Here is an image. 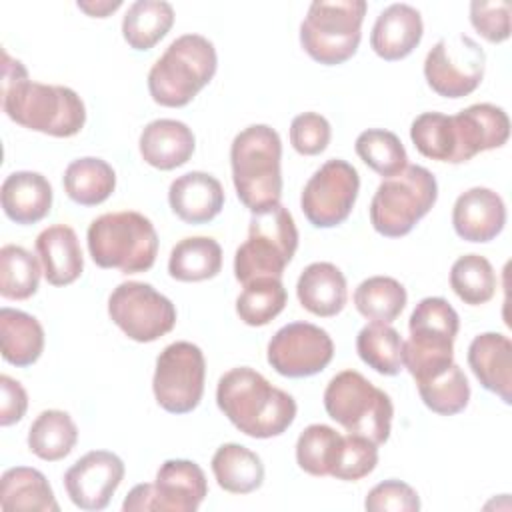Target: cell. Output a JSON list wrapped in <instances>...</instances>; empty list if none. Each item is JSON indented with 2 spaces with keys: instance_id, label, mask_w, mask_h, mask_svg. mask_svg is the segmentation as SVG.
<instances>
[{
  "instance_id": "obj_1",
  "label": "cell",
  "mask_w": 512,
  "mask_h": 512,
  "mask_svg": "<svg viewBox=\"0 0 512 512\" xmlns=\"http://www.w3.org/2000/svg\"><path fill=\"white\" fill-rule=\"evenodd\" d=\"M2 110L34 132L54 138L76 136L86 124V106L68 86L34 82L20 60L2 50Z\"/></svg>"
},
{
  "instance_id": "obj_2",
  "label": "cell",
  "mask_w": 512,
  "mask_h": 512,
  "mask_svg": "<svg viewBox=\"0 0 512 512\" xmlns=\"http://www.w3.org/2000/svg\"><path fill=\"white\" fill-rule=\"evenodd\" d=\"M216 404L242 434L258 440L284 434L298 410L288 392L248 366L232 368L218 380Z\"/></svg>"
},
{
  "instance_id": "obj_3",
  "label": "cell",
  "mask_w": 512,
  "mask_h": 512,
  "mask_svg": "<svg viewBox=\"0 0 512 512\" xmlns=\"http://www.w3.org/2000/svg\"><path fill=\"white\" fill-rule=\"evenodd\" d=\"M282 142L268 124L240 130L230 146L232 182L238 200L254 214L280 204Z\"/></svg>"
},
{
  "instance_id": "obj_4",
  "label": "cell",
  "mask_w": 512,
  "mask_h": 512,
  "mask_svg": "<svg viewBox=\"0 0 512 512\" xmlns=\"http://www.w3.org/2000/svg\"><path fill=\"white\" fill-rule=\"evenodd\" d=\"M216 68L214 44L202 34H182L150 68L148 92L160 106L182 108L210 84Z\"/></svg>"
},
{
  "instance_id": "obj_5",
  "label": "cell",
  "mask_w": 512,
  "mask_h": 512,
  "mask_svg": "<svg viewBox=\"0 0 512 512\" xmlns=\"http://www.w3.org/2000/svg\"><path fill=\"white\" fill-rule=\"evenodd\" d=\"M88 252L96 266L122 274L146 272L158 254V234L150 218L134 210L108 212L94 218L86 232Z\"/></svg>"
},
{
  "instance_id": "obj_6",
  "label": "cell",
  "mask_w": 512,
  "mask_h": 512,
  "mask_svg": "<svg viewBox=\"0 0 512 512\" xmlns=\"http://www.w3.org/2000/svg\"><path fill=\"white\" fill-rule=\"evenodd\" d=\"M460 328L458 312L440 296L422 298L410 314V338L404 342V368L418 382L438 376L454 362V340Z\"/></svg>"
},
{
  "instance_id": "obj_7",
  "label": "cell",
  "mask_w": 512,
  "mask_h": 512,
  "mask_svg": "<svg viewBox=\"0 0 512 512\" xmlns=\"http://www.w3.org/2000/svg\"><path fill=\"white\" fill-rule=\"evenodd\" d=\"M326 414L346 432L360 434L376 446L390 438L394 406L390 396L356 370L338 372L324 390Z\"/></svg>"
},
{
  "instance_id": "obj_8",
  "label": "cell",
  "mask_w": 512,
  "mask_h": 512,
  "mask_svg": "<svg viewBox=\"0 0 512 512\" xmlns=\"http://www.w3.org/2000/svg\"><path fill=\"white\" fill-rule=\"evenodd\" d=\"M298 248V230L282 204L254 212L248 238L234 254V276L248 284L256 278H282Z\"/></svg>"
},
{
  "instance_id": "obj_9",
  "label": "cell",
  "mask_w": 512,
  "mask_h": 512,
  "mask_svg": "<svg viewBox=\"0 0 512 512\" xmlns=\"http://www.w3.org/2000/svg\"><path fill=\"white\" fill-rule=\"evenodd\" d=\"M438 200L436 176L424 166H406L384 178L370 202V224L386 238H400L432 210Z\"/></svg>"
},
{
  "instance_id": "obj_10",
  "label": "cell",
  "mask_w": 512,
  "mask_h": 512,
  "mask_svg": "<svg viewBox=\"0 0 512 512\" xmlns=\"http://www.w3.org/2000/svg\"><path fill=\"white\" fill-rule=\"evenodd\" d=\"M364 0H314L300 24V44L318 64L336 66L350 60L362 38Z\"/></svg>"
},
{
  "instance_id": "obj_11",
  "label": "cell",
  "mask_w": 512,
  "mask_h": 512,
  "mask_svg": "<svg viewBox=\"0 0 512 512\" xmlns=\"http://www.w3.org/2000/svg\"><path fill=\"white\" fill-rule=\"evenodd\" d=\"M208 494L204 470L186 458L160 464L156 482L134 486L122 502L124 512H196Z\"/></svg>"
},
{
  "instance_id": "obj_12",
  "label": "cell",
  "mask_w": 512,
  "mask_h": 512,
  "mask_svg": "<svg viewBox=\"0 0 512 512\" xmlns=\"http://www.w3.org/2000/svg\"><path fill=\"white\" fill-rule=\"evenodd\" d=\"M204 380L206 360L202 350L186 340L172 342L156 358L154 398L170 414H188L202 400Z\"/></svg>"
},
{
  "instance_id": "obj_13",
  "label": "cell",
  "mask_w": 512,
  "mask_h": 512,
  "mask_svg": "<svg viewBox=\"0 0 512 512\" xmlns=\"http://www.w3.org/2000/svg\"><path fill=\"white\" fill-rule=\"evenodd\" d=\"M110 320L134 342H154L176 324V306L152 284L128 280L108 298Z\"/></svg>"
},
{
  "instance_id": "obj_14",
  "label": "cell",
  "mask_w": 512,
  "mask_h": 512,
  "mask_svg": "<svg viewBox=\"0 0 512 512\" xmlns=\"http://www.w3.org/2000/svg\"><path fill=\"white\" fill-rule=\"evenodd\" d=\"M486 54L468 34L440 38L424 58L426 84L442 98H464L484 78Z\"/></svg>"
},
{
  "instance_id": "obj_15",
  "label": "cell",
  "mask_w": 512,
  "mask_h": 512,
  "mask_svg": "<svg viewBox=\"0 0 512 512\" xmlns=\"http://www.w3.org/2000/svg\"><path fill=\"white\" fill-rule=\"evenodd\" d=\"M358 192V170L346 160L332 158L306 182L300 196V208L314 228H334L350 216Z\"/></svg>"
},
{
  "instance_id": "obj_16",
  "label": "cell",
  "mask_w": 512,
  "mask_h": 512,
  "mask_svg": "<svg viewBox=\"0 0 512 512\" xmlns=\"http://www.w3.org/2000/svg\"><path fill=\"white\" fill-rule=\"evenodd\" d=\"M334 356L330 334L310 322H290L268 342V364L286 378H308L322 372Z\"/></svg>"
},
{
  "instance_id": "obj_17",
  "label": "cell",
  "mask_w": 512,
  "mask_h": 512,
  "mask_svg": "<svg viewBox=\"0 0 512 512\" xmlns=\"http://www.w3.org/2000/svg\"><path fill=\"white\" fill-rule=\"evenodd\" d=\"M126 468L118 454L92 450L78 458L64 472V488L72 504L80 510H104L124 480Z\"/></svg>"
},
{
  "instance_id": "obj_18",
  "label": "cell",
  "mask_w": 512,
  "mask_h": 512,
  "mask_svg": "<svg viewBox=\"0 0 512 512\" xmlns=\"http://www.w3.org/2000/svg\"><path fill=\"white\" fill-rule=\"evenodd\" d=\"M452 130L454 164H462L480 152L504 146L510 136V120L504 108L480 102L454 114Z\"/></svg>"
},
{
  "instance_id": "obj_19",
  "label": "cell",
  "mask_w": 512,
  "mask_h": 512,
  "mask_svg": "<svg viewBox=\"0 0 512 512\" xmlns=\"http://www.w3.org/2000/svg\"><path fill=\"white\" fill-rule=\"evenodd\" d=\"M506 224V204L490 188L474 186L462 192L452 208L454 232L466 242H490Z\"/></svg>"
},
{
  "instance_id": "obj_20",
  "label": "cell",
  "mask_w": 512,
  "mask_h": 512,
  "mask_svg": "<svg viewBox=\"0 0 512 512\" xmlns=\"http://www.w3.org/2000/svg\"><path fill=\"white\" fill-rule=\"evenodd\" d=\"M468 366L482 388L512 402V342L500 332H482L468 346Z\"/></svg>"
},
{
  "instance_id": "obj_21",
  "label": "cell",
  "mask_w": 512,
  "mask_h": 512,
  "mask_svg": "<svg viewBox=\"0 0 512 512\" xmlns=\"http://www.w3.org/2000/svg\"><path fill=\"white\" fill-rule=\"evenodd\" d=\"M168 204L172 212L186 224H206L224 208V190L218 178L208 172L192 170L168 188Z\"/></svg>"
},
{
  "instance_id": "obj_22",
  "label": "cell",
  "mask_w": 512,
  "mask_h": 512,
  "mask_svg": "<svg viewBox=\"0 0 512 512\" xmlns=\"http://www.w3.org/2000/svg\"><path fill=\"white\" fill-rule=\"evenodd\" d=\"M424 34L420 12L410 4H390L384 8L370 34V46L386 62H396L414 52Z\"/></svg>"
},
{
  "instance_id": "obj_23",
  "label": "cell",
  "mask_w": 512,
  "mask_h": 512,
  "mask_svg": "<svg viewBox=\"0 0 512 512\" xmlns=\"http://www.w3.org/2000/svg\"><path fill=\"white\" fill-rule=\"evenodd\" d=\"M140 156L146 164L158 170H174L184 166L196 148L192 130L172 118H158L144 126L138 140Z\"/></svg>"
},
{
  "instance_id": "obj_24",
  "label": "cell",
  "mask_w": 512,
  "mask_h": 512,
  "mask_svg": "<svg viewBox=\"0 0 512 512\" xmlns=\"http://www.w3.org/2000/svg\"><path fill=\"white\" fill-rule=\"evenodd\" d=\"M52 186L46 176L32 170H18L6 176L0 188L4 214L22 226L36 224L50 214Z\"/></svg>"
},
{
  "instance_id": "obj_25",
  "label": "cell",
  "mask_w": 512,
  "mask_h": 512,
  "mask_svg": "<svg viewBox=\"0 0 512 512\" xmlns=\"http://www.w3.org/2000/svg\"><path fill=\"white\" fill-rule=\"evenodd\" d=\"M36 252L44 278L52 286H68L76 282L84 270V256L74 228L54 224L44 228L36 238Z\"/></svg>"
},
{
  "instance_id": "obj_26",
  "label": "cell",
  "mask_w": 512,
  "mask_h": 512,
  "mask_svg": "<svg viewBox=\"0 0 512 512\" xmlns=\"http://www.w3.org/2000/svg\"><path fill=\"white\" fill-rule=\"evenodd\" d=\"M296 296L304 310L320 318L340 314L348 300V286L342 270L332 262L308 264L298 282Z\"/></svg>"
},
{
  "instance_id": "obj_27",
  "label": "cell",
  "mask_w": 512,
  "mask_h": 512,
  "mask_svg": "<svg viewBox=\"0 0 512 512\" xmlns=\"http://www.w3.org/2000/svg\"><path fill=\"white\" fill-rule=\"evenodd\" d=\"M2 358L18 368L32 366L44 352V328L28 312L0 308Z\"/></svg>"
},
{
  "instance_id": "obj_28",
  "label": "cell",
  "mask_w": 512,
  "mask_h": 512,
  "mask_svg": "<svg viewBox=\"0 0 512 512\" xmlns=\"http://www.w3.org/2000/svg\"><path fill=\"white\" fill-rule=\"evenodd\" d=\"M0 508L4 512H58L60 506L46 476L30 466L8 468L0 478Z\"/></svg>"
},
{
  "instance_id": "obj_29",
  "label": "cell",
  "mask_w": 512,
  "mask_h": 512,
  "mask_svg": "<svg viewBox=\"0 0 512 512\" xmlns=\"http://www.w3.org/2000/svg\"><path fill=\"white\" fill-rule=\"evenodd\" d=\"M212 474L218 486L230 494H250L264 482V464L250 448L228 442L212 456Z\"/></svg>"
},
{
  "instance_id": "obj_30",
  "label": "cell",
  "mask_w": 512,
  "mask_h": 512,
  "mask_svg": "<svg viewBox=\"0 0 512 512\" xmlns=\"http://www.w3.org/2000/svg\"><path fill=\"white\" fill-rule=\"evenodd\" d=\"M62 184L72 202L80 206H98L114 192L116 172L106 160L84 156L66 166Z\"/></svg>"
},
{
  "instance_id": "obj_31",
  "label": "cell",
  "mask_w": 512,
  "mask_h": 512,
  "mask_svg": "<svg viewBox=\"0 0 512 512\" xmlns=\"http://www.w3.org/2000/svg\"><path fill=\"white\" fill-rule=\"evenodd\" d=\"M222 270V248L210 236L182 238L170 252L168 274L178 282H202Z\"/></svg>"
},
{
  "instance_id": "obj_32",
  "label": "cell",
  "mask_w": 512,
  "mask_h": 512,
  "mask_svg": "<svg viewBox=\"0 0 512 512\" xmlns=\"http://www.w3.org/2000/svg\"><path fill=\"white\" fill-rule=\"evenodd\" d=\"M174 8L164 0H136L122 18V36L132 50H152L172 28Z\"/></svg>"
},
{
  "instance_id": "obj_33",
  "label": "cell",
  "mask_w": 512,
  "mask_h": 512,
  "mask_svg": "<svg viewBox=\"0 0 512 512\" xmlns=\"http://www.w3.org/2000/svg\"><path fill=\"white\" fill-rule=\"evenodd\" d=\"M78 442V428L64 410H42L28 430V448L46 462L66 458Z\"/></svg>"
},
{
  "instance_id": "obj_34",
  "label": "cell",
  "mask_w": 512,
  "mask_h": 512,
  "mask_svg": "<svg viewBox=\"0 0 512 512\" xmlns=\"http://www.w3.org/2000/svg\"><path fill=\"white\" fill-rule=\"evenodd\" d=\"M404 340L400 332L386 322H370L356 336L360 360L382 376H396L404 368Z\"/></svg>"
},
{
  "instance_id": "obj_35",
  "label": "cell",
  "mask_w": 512,
  "mask_h": 512,
  "mask_svg": "<svg viewBox=\"0 0 512 512\" xmlns=\"http://www.w3.org/2000/svg\"><path fill=\"white\" fill-rule=\"evenodd\" d=\"M406 300V288L392 276H370L354 290L356 310L372 322H394L402 314Z\"/></svg>"
},
{
  "instance_id": "obj_36",
  "label": "cell",
  "mask_w": 512,
  "mask_h": 512,
  "mask_svg": "<svg viewBox=\"0 0 512 512\" xmlns=\"http://www.w3.org/2000/svg\"><path fill=\"white\" fill-rule=\"evenodd\" d=\"M288 294L280 278H256L236 298V314L248 326L270 324L286 306Z\"/></svg>"
},
{
  "instance_id": "obj_37",
  "label": "cell",
  "mask_w": 512,
  "mask_h": 512,
  "mask_svg": "<svg viewBox=\"0 0 512 512\" xmlns=\"http://www.w3.org/2000/svg\"><path fill=\"white\" fill-rule=\"evenodd\" d=\"M496 286V272L488 258L480 254H464L450 268V288L464 304L480 306L490 302Z\"/></svg>"
},
{
  "instance_id": "obj_38",
  "label": "cell",
  "mask_w": 512,
  "mask_h": 512,
  "mask_svg": "<svg viewBox=\"0 0 512 512\" xmlns=\"http://www.w3.org/2000/svg\"><path fill=\"white\" fill-rule=\"evenodd\" d=\"M358 158L384 178L400 174L408 166V154L400 138L382 128H368L358 134L354 142Z\"/></svg>"
},
{
  "instance_id": "obj_39",
  "label": "cell",
  "mask_w": 512,
  "mask_h": 512,
  "mask_svg": "<svg viewBox=\"0 0 512 512\" xmlns=\"http://www.w3.org/2000/svg\"><path fill=\"white\" fill-rule=\"evenodd\" d=\"M40 262L26 248L6 244L0 250V294L8 300H26L38 292Z\"/></svg>"
},
{
  "instance_id": "obj_40",
  "label": "cell",
  "mask_w": 512,
  "mask_h": 512,
  "mask_svg": "<svg viewBox=\"0 0 512 512\" xmlns=\"http://www.w3.org/2000/svg\"><path fill=\"white\" fill-rule=\"evenodd\" d=\"M418 394L424 406L440 416H454L468 406L470 384L458 364H450L438 376L418 382Z\"/></svg>"
},
{
  "instance_id": "obj_41",
  "label": "cell",
  "mask_w": 512,
  "mask_h": 512,
  "mask_svg": "<svg viewBox=\"0 0 512 512\" xmlns=\"http://www.w3.org/2000/svg\"><path fill=\"white\" fill-rule=\"evenodd\" d=\"M342 434L326 424L306 426L296 440V462L310 476H330Z\"/></svg>"
},
{
  "instance_id": "obj_42",
  "label": "cell",
  "mask_w": 512,
  "mask_h": 512,
  "mask_svg": "<svg viewBox=\"0 0 512 512\" xmlns=\"http://www.w3.org/2000/svg\"><path fill=\"white\" fill-rule=\"evenodd\" d=\"M410 140L422 156L454 164L452 116L442 112H424L416 116L410 126Z\"/></svg>"
},
{
  "instance_id": "obj_43",
  "label": "cell",
  "mask_w": 512,
  "mask_h": 512,
  "mask_svg": "<svg viewBox=\"0 0 512 512\" xmlns=\"http://www.w3.org/2000/svg\"><path fill=\"white\" fill-rule=\"evenodd\" d=\"M378 464V446L360 436V434H346L342 436L340 450L332 468V474L336 480L356 482L366 478Z\"/></svg>"
},
{
  "instance_id": "obj_44",
  "label": "cell",
  "mask_w": 512,
  "mask_h": 512,
  "mask_svg": "<svg viewBox=\"0 0 512 512\" xmlns=\"http://www.w3.org/2000/svg\"><path fill=\"white\" fill-rule=\"evenodd\" d=\"M470 24L488 42L500 44L510 38V2L474 0L470 2Z\"/></svg>"
},
{
  "instance_id": "obj_45",
  "label": "cell",
  "mask_w": 512,
  "mask_h": 512,
  "mask_svg": "<svg viewBox=\"0 0 512 512\" xmlns=\"http://www.w3.org/2000/svg\"><path fill=\"white\" fill-rule=\"evenodd\" d=\"M330 122L318 112H302L290 124V144L302 156H316L330 144Z\"/></svg>"
},
{
  "instance_id": "obj_46",
  "label": "cell",
  "mask_w": 512,
  "mask_h": 512,
  "mask_svg": "<svg viewBox=\"0 0 512 512\" xmlns=\"http://www.w3.org/2000/svg\"><path fill=\"white\" fill-rule=\"evenodd\" d=\"M364 508L368 512H418L420 498L410 484L390 478L366 494Z\"/></svg>"
},
{
  "instance_id": "obj_47",
  "label": "cell",
  "mask_w": 512,
  "mask_h": 512,
  "mask_svg": "<svg viewBox=\"0 0 512 512\" xmlns=\"http://www.w3.org/2000/svg\"><path fill=\"white\" fill-rule=\"evenodd\" d=\"M28 410V394L24 386L10 378L8 374L0 376V424L12 426L24 418Z\"/></svg>"
},
{
  "instance_id": "obj_48",
  "label": "cell",
  "mask_w": 512,
  "mask_h": 512,
  "mask_svg": "<svg viewBox=\"0 0 512 512\" xmlns=\"http://www.w3.org/2000/svg\"><path fill=\"white\" fill-rule=\"evenodd\" d=\"M120 6H122L120 0H114V2H110V0L78 2V8H80L82 12H86L88 16H92V18H106V16H110L114 10H118Z\"/></svg>"
}]
</instances>
